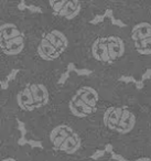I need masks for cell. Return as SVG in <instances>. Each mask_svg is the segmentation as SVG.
Instances as JSON below:
<instances>
[{
  "mask_svg": "<svg viewBox=\"0 0 151 161\" xmlns=\"http://www.w3.org/2000/svg\"><path fill=\"white\" fill-rule=\"evenodd\" d=\"M103 146H111L124 159L151 145V117L133 84L114 82L92 124Z\"/></svg>",
  "mask_w": 151,
  "mask_h": 161,
  "instance_id": "6da1fadb",
  "label": "cell"
},
{
  "mask_svg": "<svg viewBox=\"0 0 151 161\" xmlns=\"http://www.w3.org/2000/svg\"><path fill=\"white\" fill-rule=\"evenodd\" d=\"M72 64L113 80L126 75L139 78L143 74L133 54L127 27L114 25L107 18L80 30Z\"/></svg>",
  "mask_w": 151,
  "mask_h": 161,
  "instance_id": "7a4b0ae2",
  "label": "cell"
},
{
  "mask_svg": "<svg viewBox=\"0 0 151 161\" xmlns=\"http://www.w3.org/2000/svg\"><path fill=\"white\" fill-rule=\"evenodd\" d=\"M80 30L41 12H30L29 49L22 69L63 74L73 62Z\"/></svg>",
  "mask_w": 151,
  "mask_h": 161,
  "instance_id": "3957f363",
  "label": "cell"
},
{
  "mask_svg": "<svg viewBox=\"0 0 151 161\" xmlns=\"http://www.w3.org/2000/svg\"><path fill=\"white\" fill-rule=\"evenodd\" d=\"M62 74L20 69L7 87L11 107L25 128L33 131L55 110Z\"/></svg>",
  "mask_w": 151,
  "mask_h": 161,
  "instance_id": "277c9868",
  "label": "cell"
},
{
  "mask_svg": "<svg viewBox=\"0 0 151 161\" xmlns=\"http://www.w3.org/2000/svg\"><path fill=\"white\" fill-rule=\"evenodd\" d=\"M117 80L91 73H71L60 85L55 110L52 116L62 117L92 128L100 104ZM93 130V129H92Z\"/></svg>",
  "mask_w": 151,
  "mask_h": 161,
  "instance_id": "5b68a950",
  "label": "cell"
},
{
  "mask_svg": "<svg viewBox=\"0 0 151 161\" xmlns=\"http://www.w3.org/2000/svg\"><path fill=\"white\" fill-rule=\"evenodd\" d=\"M41 142V148L62 158L83 161L104 149L92 128L58 116H51L27 135Z\"/></svg>",
  "mask_w": 151,
  "mask_h": 161,
  "instance_id": "8992f818",
  "label": "cell"
},
{
  "mask_svg": "<svg viewBox=\"0 0 151 161\" xmlns=\"http://www.w3.org/2000/svg\"><path fill=\"white\" fill-rule=\"evenodd\" d=\"M30 11L17 9L0 18V56L10 72L20 71L29 49Z\"/></svg>",
  "mask_w": 151,
  "mask_h": 161,
  "instance_id": "52a82bcc",
  "label": "cell"
},
{
  "mask_svg": "<svg viewBox=\"0 0 151 161\" xmlns=\"http://www.w3.org/2000/svg\"><path fill=\"white\" fill-rule=\"evenodd\" d=\"M53 20L75 29H82L97 17L89 0H25Z\"/></svg>",
  "mask_w": 151,
  "mask_h": 161,
  "instance_id": "ba28073f",
  "label": "cell"
},
{
  "mask_svg": "<svg viewBox=\"0 0 151 161\" xmlns=\"http://www.w3.org/2000/svg\"><path fill=\"white\" fill-rule=\"evenodd\" d=\"M124 25L128 29L136 60L144 73L151 69V8L130 16Z\"/></svg>",
  "mask_w": 151,
  "mask_h": 161,
  "instance_id": "9c48e42d",
  "label": "cell"
},
{
  "mask_svg": "<svg viewBox=\"0 0 151 161\" xmlns=\"http://www.w3.org/2000/svg\"><path fill=\"white\" fill-rule=\"evenodd\" d=\"M18 124L7 88L0 85V153L19 143L21 135Z\"/></svg>",
  "mask_w": 151,
  "mask_h": 161,
  "instance_id": "30bf717a",
  "label": "cell"
},
{
  "mask_svg": "<svg viewBox=\"0 0 151 161\" xmlns=\"http://www.w3.org/2000/svg\"><path fill=\"white\" fill-rule=\"evenodd\" d=\"M96 14L110 11L115 19L124 22L132 14L151 8V0H89Z\"/></svg>",
  "mask_w": 151,
  "mask_h": 161,
  "instance_id": "8fae6325",
  "label": "cell"
},
{
  "mask_svg": "<svg viewBox=\"0 0 151 161\" xmlns=\"http://www.w3.org/2000/svg\"><path fill=\"white\" fill-rule=\"evenodd\" d=\"M33 148L27 145H16L0 153V161H32Z\"/></svg>",
  "mask_w": 151,
  "mask_h": 161,
  "instance_id": "7c38bea8",
  "label": "cell"
},
{
  "mask_svg": "<svg viewBox=\"0 0 151 161\" xmlns=\"http://www.w3.org/2000/svg\"><path fill=\"white\" fill-rule=\"evenodd\" d=\"M32 161H73L69 159L62 158L60 156L49 152L43 148H33V157Z\"/></svg>",
  "mask_w": 151,
  "mask_h": 161,
  "instance_id": "4fadbf2b",
  "label": "cell"
},
{
  "mask_svg": "<svg viewBox=\"0 0 151 161\" xmlns=\"http://www.w3.org/2000/svg\"><path fill=\"white\" fill-rule=\"evenodd\" d=\"M139 93L141 103L143 104L144 108L151 117V76L144 80L143 86L141 90H139Z\"/></svg>",
  "mask_w": 151,
  "mask_h": 161,
  "instance_id": "5bb4252c",
  "label": "cell"
},
{
  "mask_svg": "<svg viewBox=\"0 0 151 161\" xmlns=\"http://www.w3.org/2000/svg\"><path fill=\"white\" fill-rule=\"evenodd\" d=\"M125 161H151V145L135 151Z\"/></svg>",
  "mask_w": 151,
  "mask_h": 161,
  "instance_id": "9a60e30c",
  "label": "cell"
},
{
  "mask_svg": "<svg viewBox=\"0 0 151 161\" xmlns=\"http://www.w3.org/2000/svg\"><path fill=\"white\" fill-rule=\"evenodd\" d=\"M20 0H0V18L7 14L19 9Z\"/></svg>",
  "mask_w": 151,
  "mask_h": 161,
  "instance_id": "2e32d148",
  "label": "cell"
},
{
  "mask_svg": "<svg viewBox=\"0 0 151 161\" xmlns=\"http://www.w3.org/2000/svg\"><path fill=\"white\" fill-rule=\"evenodd\" d=\"M10 74H11V72L6 67L3 58H1V56H0V80H6L8 77H9Z\"/></svg>",
  "mask_w": 151,
  "mask_h": 161,
  "instance_id": "e0dca14e",
  "label": "cell"
},
{
  "mask_svg": "<svg viewBox=\"0 0 151 161\" xmlns=\"http://www.w3.org/2000/svg\"><path fill=\"white\" fill-rule=\"evenodd\" d=\"M83 161H119V160L115 159L113 156H111V154L106 153V154H103V156L98 157V158H96V159L88 158V159H86V160H83ZM124 161H125V160H124Z\"/></svg>",
  "mask_w": 151,
  "mask_h": 161,
  "instance_id": "ac0fdd59",
  "label": "cell"
}]
</instances>
